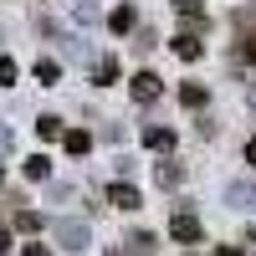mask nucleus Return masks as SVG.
I'll return each mask as SVG.
<instances>
[{"label": "nucleus", "mask_w": 256, "mask_h": 256, "mask_svg": "<svg viewBox=\"0 0 256 256\" xmlns=\"http://www.w3.org/2000/svg\"><path fill=\"white\" fill-rule=\"evenodd\" d=\"M0 180H6V174H0Z\"/></svg>", "instance_id": "obj_27"}, {"label": "nucleus", "mask_w": 256, "mask_h": 256, "mask_svg": "<svg viewBox=\"0 0 256 256\" xmlns=\"http://www.w3.org/2000/svg\"><path fill=\"white\" fill-rule=\"evenodd\" d=\"M10 82H16V62L0 56V88H10Z\"/></svg>", "instance_id": "obj_18"}, {"label": "nucleus", "mask_w": 256, "mask_h": 256, "mask_svg": "<svg viewBox=\"0 0 256 256\" xmlns=\"http://www.w3.org/2000/svg\"><path fill=\"white\" fill-rule=\"evenodd\" d=\"M205 88H200V82H184V88H180V102H184V108H205Z\"/></svg>", "instance_id": "obj_10"}, {"label": "nucleus", "mask_w": 256, "mask_h": 256, "mask_svg": "<svg viewBox=\"0 0 256 256\" xmlns=\"http://www.w3.org/2000/svg\"><path fill=\"white\" fill-rule=\"evenodd\" d=\"M62 144H67V154H88L92 134H88V128H72V134H62Z\"/></svg>", "instance_id": "obj_8"}, {"label": "nucleus", "mask_w": 256, "mask_h": 256, "mask_svg": "<svg viewBox=\"0 0 256 256\" xmlns=\"http://www.w3.org/2000/svg\"><path fill=\"white\" fill-rule=\"evenodd\" d=\"M169 236H174L180 246H195V241L205 236V226L190 216V210H174V220H169Z\"/></svg>", "instance_id": "obj_2"}, {"label": "nucleus", "mask_w": 256, "mask_h": 256, "mask_svg": "<svg viewBox=\"0 0 256 256\" xmlns=\"http://www.w3.org/2000/svg\"><path fill=\"white\" fill-rule=\"evenodd\" d=\"M174 10H180L184 20H195V26L205 20V6H200V0H174Z\"/></svg>", "instance_id": "obj_13"}, {"label": "nucleus", "mask_w": 256, "mask_h": 256, "mask_svg": "<svg viewBox=\"0 0 256 256\" xmlns=\"http://www.w3.org/2000/svg\"><path fill=\"white\" fill-rule=\"evenodd\" d=\"M144 144L148 148H174V128H144Z\"/></svg>", "instance_id": "obj_9"}, {"label": "nucleus", "mask_w": 256, "mask_h": 256, "mask_svg": "<svg viewBox=\"0 0 256 256\" xmlns=\"http://www.w3.org/2000/svg\"><path fill=\"white\" fill-rule=\"evenodd\" d=\"M246 164H251V169H256V138H251V144H246Z\"/></svg>", "instance_id": "obj_23"}, {"label": "nucleus", "mask_w": 256, "mask_h": 256, "mask_svg": "<svg viewBox=\"0 0 256 256\" xmlns=\"http://www.w3.org/2000/svg\"><path fill=\"white\" fill-rule=\"evenodd\" d=\"M251 246H256V226H251Z\"/></svg>", "instance_id": "obj_26"}, {"label": "nucleus", "mask_w": 256, "mask_h": 256, "mask_svg": "<svg viewBox=\"0 0 256 256\" xmlns=\"http://www.w3.org/2000/svg\"><path fill=\"white\" fill-rule=\"evenodd\" d=\"M6 148H10V128H0V154H6Z\"/></svg>", "instance_id": "obj_24"}, {"label": "nucleus", "mask_w": 256, "mask_h": 256, "mask_svg": "<svg viewBox=\"0 0 256 256\" xmlns=\"http://www.w3.org/2000/svg\"><path fill=\"white\" fill-rule=\"evenodd\" d=\"M56 77H62V67H56L52 56H41V62H36V82H46V88H52Z\"/></svg>", "instance_id": "obj_12"}, {"label": "nucleus", "mask_w": 256, "mask_h": 256, "mask_svg": "<svg viewBox=\"0 0 256 256\" xmlns=\"http://www.w3.org/2000/svg\"><path fill=\"white\" fill-rule=\"evenodd\" d=\"M216 256H246V251H241V246H220Z\"/></svg>", "instance_id": "obj_21"}, {"label": "nucleus", "mask_w": 256, "mask_h": 256, "mask_svg": "<svg viewBox=\"0 0 256 256\" xmlns=\"http://www.w3.org/2000/svg\"><path fill=\"white\" fill-rule=\"evenodd\" d=\"M246 62L256 67V31H246Z\"/></svg>", "instance_id": "obj_19"}, {"label": "nucleus", "mask_w": 256, "mask_h": 256, "mask_svg": "<svg viewBox=\"0 0 256 256\" xmlns=\"http://www.w3.org/2000/svg\"><path fill=\"white\" fill-rule=\"evenodd\" d=\"M154 180H159V190H174V184H180V180H184V169H180V164H174V159H164V164H159V169H154Z\"/></svg>", "instance_id": "obj_6"}, {"label": "nucleus", "mask_w": 256, "mask_h": 256, "mask_svg": "<svg viewBox=\"0 0 256 256\" xmlns=\"http://www.w3.org/2000/svg\"><path fill=\"white\" fill-rule=\"evenodd\" d=\"M16 230H26V236L41 230V216H36V210H16Z\"/></svg>", "instance_id": "obj_16"}, {"label": "nucleus", "mask_w": 256, "mask_h": 256, "mask_svg": "<svg viewBox=\"0 0 256 256\" xmlns=\"http://www.w3.org/2000/svg\"><path fill=\"white\" fill-rule=\"evenodd\" d=\"M128 92H134V102H154V98L164 92V82H159L154 72H138L134 82H128Z\"/></svg>", "instance_id": "obj_3"}, {"label": "nucleus", "mask_w": 256, "mask_h": 256, "mask_svg": "<svg viewBox=\"0 0 256 256\" xmlns=\"http://www.w3.org/2000/svg\"><path fill=\"white\" fill-rule=\"evenodd\" d=\"M52 236L67 246V251H88V246H92V230L82 226V220H56V226H52Z\"/></svg>", "instance_id": "obj_1"}, {"label": "nucleus", "mask_w": 256, "mask_h": 256, "mask_svg": "<svg viewBox=\"0 0 256 256\" xmlns=\"http://www.w3.org/2000/svg\"><path fill=\"white\" fill-rule=\"evenodd\" d=\"M26 256H52V251H46V246H41V241H36V246H26Z\"/></svg>", "instance_id": "obj_22"}, {"label": "nucleus", "mask_w": 256, "mask_h": 256, "mask_svg": "<svg viewBox=\"0 0 256 256\" xmlns=\"http://www.w3.org/2000/svg\"><path fill=\"white\" fill-rule=\"evenodd\" d=\"M108 256H138V251H128V246H113V251H108Z\"/></svg>", "instance_id": "obj_25"}, {"label": "nucleus", "mask_w": 256, "mask_h": 256, "mask_svg": "<svg viewBox=\"0 0 256 256\" xmlns=\"http://www.w3.org/2000/svg\"><path fill=\"white\" fill-rule=\"evenodd\" d=\"M36 138H62V118H36Z\"/></svg>", "instance_id": "obj_15"}, {"label": "nucleus", "mask_w": 256, "mask_h": 256, "mask_svg": "<svg viewBox=\"0 0 256 256\" xmlns=\"http://www.w3.org/2000/svg\"><path fill=\"white\" fill-rule=\"evenodd\" d=\"M6 251H10V230L0 226V256H6Z\"/></svg>", "instance_id": "obj_20"}, {"label": "nucleus", "mask_w": 256, "mask_h": 256, "mask_svg": "<svg viewBox=\"0 0 256 256\" xmlns=\"http://www.w3.org/2000/svg\"><path fill=\"white\" fill-rule=\"evenodd\" d=\"M108 205H113V210H138V190H134V184H123V180L108 184Z\"/></svg>", "instance_id": "obj_5"}, {"label": "nucleus", "mask_w": 256, "mask_h": 256, "mask_svg": "<svg viewBox=\"0 0 256 256\" xmlns=\"http://www.w3.org/2000/svg\"><path fill=\"white\" fill-rule=\"evenodd\" d=\"M128 246H134L138 256H154V251H159V246H154V236H148V230H138V236H134V241H128Z\"/></svg>", "instance_id": "obj_17"}, {"label": "nucleus", "mask_w": 256, "mask_h": 256, "mask_svg": "<svg viewBox=\"0 0 256 256\" xmlns=\"http://www.w3.org/2000/svg\"><path fill=\"white\" fill-rule=\"evenodd\" d=\"M169 46H174V56H184V62H200V56H205V46H200V36H195V31H180Z\"/></svg>", "instance_id": "obj_4"}, {"label": "nucleus", "mask_w": 256, "mask_h": 256, "mask_svg": "<svg viewBox=\"0 0 256 256\" xmlns=\"http://www.w3.org/2000/svg\"><path fill=\"white\" fill-rule=\"evenodd\" d=\"M108 82H118V62L102 56V62H98V88H108Z\"/></svg>", "instance_id": "obj_14"}, {"label": "nucleus", "mask_w": 256, "mask_h": 256, "mask_svg": "<svg viewBox=\"0 0 256 256\" xmlns=\"http://www.w3.org/2000/svg\"><path fill=\"white\" fill-rule=\"evenodd\" d=\"M46 174H52V159L46 154H31L26 159V180H46Z\"/></svg>", "instance_id": "obj_11"}, {"label": "nucleus", "mask_w": 256, "mask_h": 256, "mask_svg": "<svg viewBox=\"0 0 256 256\" xmlns=\"http://www.w3.org/2000/svg\"><path fill=\"white\" fill-rule=\"evenodd\" d=\"M134 20H138L134 6H118V10L108 16V26H113V36H128V31H134Z\"/></svg>", "instance_id": "obj_7"}]
</instances>
